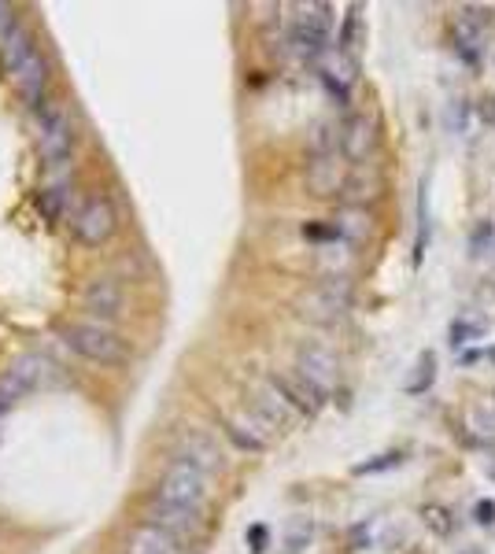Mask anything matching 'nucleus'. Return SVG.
<instances>
[{
  "instance_id": "f257e3e1",
  "label": "nucleus",
  "mask_w": 495,
  "mask_h": 554,
  "mask_svg": "<svg viewBox=\"0 0 495 554\" xmlns=\"http://www.w3.org/2000/svg\"><path fill=\"white\" fill-rule=\"evenodd\" d=\"M160 503L181 506V510H200L204 514V499H207V473L196 470L193 462H181L174 458L170 470L160 480Z\"/></svg>"
},
{
  "instance_id": "f03ea898",
  "label": "nucleus",
  "mask_w": 495,
  "mask_h": 554,
  "mask_svg": "<svg viewBox=\"0 0 495 554\" xmlns=\"http://www.w3.org/2000/svg\"><path fill=\"white\" fill-rule=\"evenodd\" d=\"M64 344L71 351H78L82 359L100 362V366H118V362L130 359L126 344H122L118 336L111 329H104V325H67L64 329Z\"/></svg>"
},
{
  "instance_id": "7ed1b4c3",
  "label": "nucleus",
  "mask_w": 495,
  "mask_h": 554,
  "mask_svg": "<svg viewBox=\"0 0 495 554\" xmlns=\"http://www.w3.org/2000/svg\"><path fill=\"white\" fill-rule=\"evenodd\" d=\"M348 303H352L348 277H326V281H318L311 292L300 296V315L311 318V322L329 325V322H336L340 315L348 311Z\"/></svg>"
},
{
  "instance_id": "20e7f679",
  "label": "nucleus",
  "mask_w": 495,
  "mask_h": 554,
  "mask_svg": "<svg viewBox=\"0 0 495 554\" xmlns=\"http://www.w3.org/2000/svg\"><path fill=\"white\" fill-rule=\"evenodd\" d=\"M329 34H333V8L329 4H303L292 22L296 52L307 59H318L329 48Z\"/></svg>"
},
{
  "instance_id": "39448f33",
  "label": "nucleus",
  "mask_w": 495,
  "mask_h": 554,
  "mask_svg": "<svg viewBox=\"0 0 495 554\" xmlns=\"http://www.w3.org/2000/svg\"><path fill=\"white\" fill-rule=\"evenodd\" d=\"M45 374H52L48 355H41V351L19 355V359L4 369V374H0V411H4L12 399H22L26 392H34V388L45 381Z\"/></svg>"
},
{
  "instance_id": "423d86ee",
  "label": "nucleus",
  "mask_w": 495,
  "mask_h": 554,
  "mask_svg": "<svg viewBox=\"0 0 495 554\" xmlns=\"http://www.w3.org/2000/svg\"><path fill=\"white\" fill-rule=\"evenodd\" d=\"M115 203L108 196H92L85 200V207L78 211V219H74V237L85 244V248H100V244H108L115 237Z\"/></svg>"
},
{
  "instance_id": "0eeeda50",
  "label": "nucleus",
  "mask_w": 495,
  "mask_h": 554,
  "mask_svg": "<svg viewBox=\"0 0 495 554\" xmlns=\"http://www.w3.org/2000/svg\"><path fill=\"white\" fill-rule=\"evenodd\" d=\"M71 148H74V134H71V118L59 104H45L41 111V156L45 163L59 167L71 160Z\"/></svg>"
},
{
  "instance_id": "6e6552de",
  "label": "nucleus",
  "mask_w": 495,
  "mask_h": 554,
  "mask_svg": "<svg viewBox=\"0 0 495 554\" xmlns=\"http://www.w3.org/2000/svg\"><path fill=\"white\" fill-rule=\"evenodd\" d=\"M348 185V163L340 151H329V156H311V163H307V189H311V196H340Z\"/></svg>"
},
{
  "instance_id": "1a4fd4ad",
  "label": "nucleus",
  "mask_w": 495,
  "mask_h": 554,
  "mask_svg": "<svg viewBox=\"0 0 495 554\" xmlns=\"http://www.w3.org/2000/svg\"><path fill=\"white\" fill-rule=\"evenodd\" d=\"M374 148H378V126H374V118L352 115L344 126H340V156H344L352 167H366V160L374 156Z\"/></svg>"
},
{
  "instance_id": "9d476101",
  "label": "nucleus",
  "mask_w": 495,
  "mask_h": 554,
  "mask_svg": "<svg viewBox=\"0 0 495 554\" xmlns=\"http://www.w3.org/2000/svg\"><path fill=\"white\" fill-rule=\"evenodd\" d=\"M148 525H156V529L170 532L174 540L189 543V540H196L200 529H204V514H200V510H181V506H170V503H160V499H156V503L148 506Z\"/></svg>"
},
{
  "instance_id": "9b49d317",
  "label": "nucleus",
  "mask_w": 495,
  "mask_h": 554,
  "mask_svg": "<svg viewBox=\"0 0 495 554\" xmlns=\"http://www.w3.org/2000/svg\"><path fill=\"white\" fill-rule=\"evenodd\" d=\"M270 385L282 392L289 403H292V411L296 414H318L322 411V403H326V392L322 388H315L307 377H300L296 369H285V374H274L270 377Z\"/></svg>"
},
{
  "instance_id": "f8f14e48",
  "label": "nucleus",
  "mask_w": 495,
  "mask_h": 554,
  "mask_svg": "<svg viewBox=\"0 0 495 554\" xmlns=\"http://www.w3.org/2000/svg\"><path fill=\"white\" fill-rule=\"evenodd\" d=\"M296 374L307 377L315 388H322V392L329 395V388H333V381H336V355L326 351L322 344H307V348H300V355H296Z\"/></svg>"
},
{
  "instance_id": "ddd939ff",
  "label": "nucleus",
  "mask_w": 495,
  "mask_h": 554,
  "mask_svg": "<svg viewBox=\"0 0 495 554\" xmlns=\"http://www.w3.org/2000/svg\"><path fill=\"white\" fill-rule=\"evenodd\" d=\"M82 303L92 318L111 322L122 311V289H118V281H111V277H97V281H89V289L82 292Z\"/></svg>"
},
{
  "instance_id": "4468645a",
  "label": "nucleus",
  "mask_w": 495,
  "mask_h": 554,
  "mask_svg": "<svg viewBox=\"0 0 495 554\" xmlns=\"http://www.w3.org/2000/svg\"><path fill=\"white\" fill-rule=\"evenodd\" d=\"M252 411H256V414H259L270 428H289V425H292V418H296L292 403H289V399H285L282 392H277L270 381L256 388V395H252Z\"/></svg>"
},
{
  "instance_id": "2eb2a0df",
  "label": "nucleus",
  "mask_w": 495,
  "mask_h": 554,
  "mask_svg": "<svg viewBox=\"0 0 495 554\" xmlns=\"http://www.w3.org/2000/svg\"><path fill=\"white\" fill-rule=\"evenodd\" d=\"M178 458H181V462H193V466L204 470L207 477L222 470V454H219V447H214L204 433H193V428L178 440Z\"/></svg>"
},
{
  "instance_id": "dca6fc26",
  "label": "nucleus",
  "mask_w": 495,
  "mask_h": 554,
  "mask_svg": "<svg viewBox=\"0 0 495 554\" xmlns=\"http://www.w3.org/2000/svg\"><path fill=\"white\" fill-rule=\"evenodd\" d=\"M226 437L244 451H263L270 444V425L252 411L248 418H226Z\"/></svg>"
},
{
  "instance_id": "f3484780",
  "label": "nucleus",
  "mask_w": 495,
  "mask_h": 554,
  "mask_svg": "<svg viewBox=\"0 0 495 554\" xmlns=\"http://www.w3.org/2000/svg\"><path fill=\"white\" fill-rule=\"evenodd\" d=\"M12 74L19 78V85H22V92H26V100H30V104H41V92H45V82H48V64H45V56L34 48Z\"/></svg>"
},
{
  "instance_id": "a211bd4d",
  "label": "nucleus",
  "mask_w": 495,
  "mask_h": 554,
  "mask_svg": "<svg viewBox=\"0 0 495 554\" xmlns=\"http://www.w3.org/2000/svg\"><path fill=\"white\" fill-rule=\"evenodd\" d=\"M130 547H141V550H148V554H189L181 540H174L170 532H163V529H156V525H148V521L130 532Z\"/></svg>"
},
{
  "instance_id": "6ab92c4d",
  "label": "nucleus",
  "mask_w": 495,
  "mask_h": 554,
  "mask_svg": "<svg viewBox=\"0 0 495 554\" xmlns=\"http://www.w3.org/2000/svg\"><path fill=\"white\" fill-rule=\"evenodd\" d=\"M336 52L348 56L352 64H359V52H362V8H348L344 26H340V38H336Z\"/></svg>"
},
{
  "instance_id": "aec40b11",
  "label": "nucleus",
  "mask_w": 495,
  "mask_h": 554,
  "mask_svg": "<svg viewBox=\"0 0 495 554\" xmlns=\"http://www.w3.org/2000/svg\"><path fill=\"white\" fill-rule=\"evenodd\" d=\"M333 226H336V233H340V240H352V244H362L369 233H374V222H369L366 207H344Z\"/></svg>"
},
{
  "instance_id": "412c9836",
  "label": "nucleus",
  "mask_w": 495,
  "mask_h": 554,
  "mask_svg": "<svg viewBox=\"0 0 495 554\" xmlns=\"http://www.w3.org/2000/svg\"><path fill=\"white\" fill-rule=\"evenodd\" d=\"M34 48H38L34 38H30L19 22H12V26L4 30V59H8V67H12V71H15V67H19Z\"/></svg>"
},
{
  "instance_id": "4be33fe9",
  "label": "nucleus",
  "mask_w": 495,
  "mask_h": 554,
  "mask_svg": "<svg viewBox=\"0 0 495 554\" xmlns=\"http://www.w3.org/2000/svg\"><path fill=\"white\" fill-rule=\"evenodd\" d=\"M432 381H437V355H432V351H421L418 362H414V374L407 377L404 388H407L411 395H421V392L432 388Z\"/></svg>"
},
{
  "instance_id": "5701e85b",
  "label": "nucleus",
  "mask_w": 495,
  "mask_h": 554,
  "mask_svg": "<svg viewBox=\"0 0 495 554\" xmlns=\"http://www.w3.org/2000/svg\"><path fill=\"white\" fill-rule=\"evenodd\" d=\"M470 428H477L481 437H495V395L477 399L470 407Z\"/></svg>"
},
{
  "instance_id": "b1692460",
  "label": "nucleus",
  "mask_w": 495,
  "mask_h": 554,
  "mask_svg": "<svg viewBox=\"0 0 495 554\" xmlns=\"http://www.w3.org/2000/svg\"><path fill=\"white\" fill-rule=\"evenodd\" d=\"M399 462H404V451H385V454H374V458L359 462V466H355L352 473H355V477H366V473H385V470H395Z\"/></svg>"
},
{
  "instance_id": "393cba45",
  "label": "nucleus",
  "mask_w": 495,
  "mask_h": 554,
  "mask_svg": "<svg viewBox=\"0 0 495 554\" xmlns=\"http://www.w3.org/2000/svg\"><path fill=\"white\" fill-rule=\"evenodd\" d=\"M421 517H425V525L437 532V536H451L455 532V521H451V514L444 506H425Z\"/></svg>"
},
{
  "instance_id": "a878e982",
  "label": "nucleus",
  "mask_w": 495,
  "mask_h": 554,
  "mask_svg": "<svg viewBox=\"0 0 495 554\" xmlns=\"http://www.w3.org/2000/svg\"><path fill=\"white\" fill-rule=\"evenodd\" d=\"M64 200H67V193H64V189H45V193L38 196V211L45 214L48 222H56L59 214H64Z\"/></svg>"
},
{
  "instance_id": "bb28decb",
  "label": "nucleus",
  "mask_w": 495,
  "mask_h": 554,
  "mask_svg": "<svg viewBox=\"0 0 495 554\" xmlns=\"http://www.w3.org/2000/svg\"><path fill=\"white\" fill-rule=\"evenodd\" d=\"M491 244H495V222H481L473 233H470V255H484L491 252Z\"/></svg>"
},
{
  "instance_id": "cd10ccee",
  "label": "nucleus",
  "mask_w": 495,
  "mask_h": 554,
  "mask_svg": "<svg viewBox=\"0 0 495 554\" xmlns=\"http://www.w3.org/2000/svg\"><path fill=\"white\" fill-rule=\"evenodd\" d=\"M307 543H311V521H296V525L289 529L285 547H289V554H300Z\"/></svg>"
},
{
  "instance_id": "c85d7f7f",
  "label": "nucleus",
  "mask_w": 495,
  "mask_h": 554,
  "mask_svg": "<svg viewBox=\"0 0 495 554\" xmlns=\"http://www.w3.org/2000/svg\"><path fill=\"white\" fill-rule=\"evenodd\" d=\"M484 322H455L451 325V344H466V341H473V336H484Z\"/></svg>"
},
{
  "instance_id": "c756f323",
  "label": "nucleus",
  "mask_w": 495,
  "mask_h": 554,
  "mask_svg": "<svg viewBox=\"0 0 495 554\" xmlns=\"http://www.w3.org/2000/svg\"><path fill=\"white\" fill-rule=\"evenodd\" d=\"M266 543H270L266 525H252V529H248V547H252V554H263V550H266Z\"/></svg>"
},
{
  "instance_id": "7c9ffc66",
  "label": "nucleus",
  "mask_w": 495,
  "mask_h": 554,
  "mask_svg": "<svg viewBox=\"0 0 495 554\" xmlns=\"http://www.w3.org/2000/svg\"><path fill=\"white\" fill-rule=\"evenodd\" d=\"M303 237H311V240H340V233H336V226H303Z\"/></svg>"
},
{
  "instance_id": "2f4dec72",
  "label": "nucleus",
  "mask_w": 495,
  "mask_h": 554,
  "mask_svg": "<svg viewBox=\"0 0 495 554\" xmlns=\"http://www.w3.org/2000/svg\"><path fill=\"white\" fill-rule=\"evenodd\" d=\"M466 115H470L466 100H455V108H451V130H466Z\"/></svg>"
},
{
  "instance_id": "473e14b6",
  "label": "nucleus",
  "mask_w": 495,
  "mask_h": 554,
  "mask_svg": "<svg viewBox=\"0 0 495 554\" xmlns=\"http://www.w3.org/2000/svg\"><path fill=\"white\" fill-rule=\"evenodd\" d=\"M473 514H477L481 525H495V503H491V499H481V503L473 506Z\"/></svg>"
},
{
  "instance_id": "72a5a7b5",
  "label": "nucleus",
  "mask_w": 495,
  "mask_h": 554,
  "mask_svg": "<svg viewBox=\"0 0 495 554\" xmlns=\"http://www.w3.org/2000/svg\"><path fill=\"white\" fill-rule=\"evenodd\" d=\"M481 118L488 122V126H495V97H488V100L481 104Z\"/></svg>"
},
{
  "instance_id": "f704fd0d",
  "label": "nucleus",
  "mask_w": 495,
  "mask_h": 554,
  "mask_svg": "<svg viewBox=\"0 0 495 554\" xmlns=\"http://www.w3.org/2000/svg\"><path fill=\"white\" fill-rule=\"evenodd\" d=\"M122 554H148V550H141V547H130V543H126V550H122Z\"/></svg>"
},
{
  "instance_id": "c9c22d12",
  "label": "nucleus",
  "mask_w": 495,
  "mask_h": 554,
  "mask_svg": "<svg viewBox=\"0 0 495 554\" xmlns=\"http://www.w3.org/2000/svg\"><path fill=\"white\" fill-rule=\"evenodd\" d=\"M4 15H8V4H0V22H4Z\"/></svg>"
}]
</instances>
